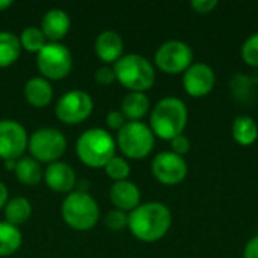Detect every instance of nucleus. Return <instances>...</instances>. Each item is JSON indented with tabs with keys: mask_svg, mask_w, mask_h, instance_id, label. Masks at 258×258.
<instances>
[{
	"mask_svg": "<svg viewBox=\"0 0 258 258\" xmlns=\"http://www.w3.org/2000/svg\"><path fill=\"white\" fill-rule=\"evenodd\" d=\"M172 225L169 207L159 201L139 204L128 215V230L141 242L153 243L163 239Z\"/></svg>",
	"mask_w": 258,
	"mask_h": 258,
	"instance_id": "f257e3e1",
	"label": "nucleus"
},
{
	"mask_svg": "<svg viewBox=\"0 0 258 258\" xmlns=\"http://www.w3.org/2000/svg\"><path fill=\"white\" fill-rule=\"evenodd\" d=\"M187 119L189 113L184 101L177 97H165L151 110L150 128L154 136L165 141H172L174 138L183 135Z\"/></svg>",
	"mask_w": 258,
	"mask_h": 258,
	"instance_id": "f03ea898",
	"label": "nucleus"
},
{
	"mask_svg": "<svg viewBox=\"0 0 258 258\" xmlns=\"http://www.w3.org/2000/svg\"><path fill=\"white\" fill-rule=\"evenodd\" d=\"M116 80L130 92H145L156 82L154 65L142 54H125L113 63Z\"/></svg>",
	"mask_w": 258,
	"mask_h": 258,
	"instance_id": "7ed1b4c3",
	"label": "nucleus"
},
{
	"mask_svg": "<svg viewBox=\"0 0 258 258\" xmlns=\"http://www.w3.org/2000/svg\"><path fill=\"white\" fill-rule=\"evenodd\" d=\"M116 142L104 128H89L82 133L76 144V153L82 163L91 168H104L115 157Z\"/></svg>",
	"mask_w": 258,
	"mask_h": 258,
	"instance_id": "20e7f679",
	"label": "nucleus"
},
{
	"mask_svg": "<svg viewBox=\"0 0 258 258\" xmlns=\"http://www.w3.org/2000/svg\"><path fill=\"white\" fill-rule=\"evenodd\" d=\"M60 212L65 224L77 231L92 230L100 218L98 204L86 190L68 194L62 203Z\"/></svg>",
	"mask_w": 258,
	"mask_h": 258,
	"instance_id": "39448f33",
	"label": "nucleus"
},
{
	"mask_svg": "<svg viewBox=\"0 0 258 258\" xmlns=\"http://www.w3.org/2000/svg\"><path fill=\"white\" fill-rule=\"evenodd\" d=\"M156 136L150 125L141 121H127L118 132L116 145L121 153L133 160L145 159L154 148Z\"/></svg>",
	"mask_w": 258,
	"mask_h": 258,
	"instance_id": "423d86ee",
	"label": "nucleus"
},
{
	"mask_svg": "<svg viewBox=\"0 0 258 258\" xmlns=\"http://www.w3.org/2000/svg\"><path fill=\"white\" fill-rule=\"evenodd\" d=\"M27 148L36 162L50 165V163L59 162L60 156L65 153L67 139L59 130L42 127V128L35 130L30 135Z\"/></svg>",
	"mask_w": 258,
	"mask_h": 258,
	"instance_id": "0eeeda50",
	"label": "nucleus"
},
{
	"mask_svg": "<svg viewBox=\"0 0 258 258\" xmlns=\"http://www.w3.org/2000/svg\"><path fill=\"white\" fill-rule=\"evenodd\" d=\"M36 67L44 79L60 80L73 68V54L60 42H47L36 54Z\"/></svg>",
	"mask_w": 258,
	"mask_h": 258,
	"instance_id": "6e6552de",
	"label": "nucleus"
},
{
	"mask_svg": "<svg viewBox=\"0 0 258 258\" xmlns=\"http://www.w3.org/2000/svg\"><path fill=\"white\" fill-rule=\"evenodd\" d=\"M192 60L194 51L190 45L178 39L163 42L154 54L156 67L171 76L184 73L192 65Z\"/></svg>",
	"mask_w": 258,
	"mask_h": 258,
	"instance_id": "1a4fd4ad",
	"label": "nucleus"
},
{
	"mask_svg": "<svg viewBox=\"0 0 258 258\" xmlns=\"http://www.w3.org/2000/svg\"><path fill=\"white\" fill-rule=\"evenodd\" d=\"M94 101L85 91L74 89L65 92L56 103L54 113L59 121L65 124H80L92 112Z\"/></svg>",
	"mask_w": 258,
	"mask_h": 258,
	"instance_id": "9d476101",
	"label": "nucleus"
},
{
	"mask_svg": "<svg viewBox=\"0 0 258 258\" xmlns=\"http://www.w3.org/2000/svg\"><path fill=\"white\" fill-rule=\"evenodd\" d=\"M151 172L159 183L165 186H177L187 177V163L184 157L172 151H163L153 159Z\"/></svg>",
	"mask_w": 258,
	"mask_h": 258,
	"instance_id": "9b49d317",
	"label": "nucleus"
},
{
	"mask_svg": "<svg viewBox=\"0 0 258 258\" xmlns=\"http://www.w3.org/2000/svg\"><path fill=\"white\" fill-rule=\"evenodd\" d=\"M29 144L26 128L14 119L0 121V159L18 160Z\"/></svg>",
	"mask_w": 258,
	"mask_h": 258,
	"instance_id": "f8f14e48",
	"label": "nucleus"
},
{
	"mask_svg": "<svg viewBox=\"0 0 258 258\" xmlns=\"http://www.w3.org/2000/svg\"><path fill=\"white\" fill-rule=\"evenodd\" d=\"M216 85V74L213 68L204 62L192 63L183 73V88L187 95L201 98L209 95Z\"/></svg>",
	"mask_w": 258,
	"mask_h": 258,
	"instance_id": "ddd939ff",
	"label": "nucleus"
},
{
	"mask_svg": "<svg viewBox=\"0 0 258 258\" xmlns=\"http://www.w3.org/2000/svg\"><path fill=\"white\" fill-rule=\"evenodd\" d=\"M44 181L54 192L70 194L76 186V172L65 162H54L45 168Z\"/></svg>",
	"mask_w": 258,
	"mask_h": 258,
	"instance_id": "4468645a",
	"label": "nucleus"
},
{
	"mask_svg": "<svg viewBox=\"0 0 258 258\" xmlns=\"http://www.w3.org/2000/svg\"><path fill=\"white\" fill-rule=\"evenodd\" d=\"M71 27V18L70 15L60 9V8H53L45 12L42 17L41 23V30L50 42H59L62 38L67 36Z\"/></svg>",
	"mask_w": 258,
	"mask_h": 258,
	"instance_id": "2eb2a0df",
	"label": "nucleus"
},
{
	"mask_svg": "<svg viewBox=\"0 0 258 258\" xmlns=\"http://www.w3.org/2000/svg\"><path fill=\"white\" fill-rule=\"evenodd\" d=\"M109 198L110 203L116 207V210L127 213L133 212L141 204V190L135 183L128 180L116 181L109 190Z\"/></svg>",
	"mask_w": 258,
	"mask_h": 258,
	"instance_id": "dca6fc26",
	"label": "nucleus"
},
{
	"mask_svg": "<svg viewBox=\"0 0 258 258\" xmlns=\"http://www.w3.org/2000/svg\"><path fill=\"white\" fill-rule=\"evenodd\" d=\"M122 38L115 30H104L97 36L95 53L104 63H115L119 57H122Z\"/></svg>",
	"mask_w": 258,
	"mask_h": 258,
	"instance_id": "f3484780",
	"label": "nucleus"
},
{
	"mask_svg": "<svg viewBox=\"0 0 258 258\" xmlns=\"http://www.w3.org/2000/svg\"><path fill=\"white\" fill-rule=\"evenodd\" d=\"M24 97L33 107H45L53 98V88L44 77H33L24 85Z\"/></svg>",
	"mask_w": 258,
	"mask_h": 258,
	"instance_id": "a211bd4d",
	"label": "nucleus"
},
{
	"mask_svg": "<svg viewBox=\"0 0 258 258\" xmlns=\"http://www.w3.org/2000/svg\"><path fill=\"white\" fill-rule=\"evenodd\" d=\"M233 139L242 147H251L258 139V125L254 118L248 115H240L234 118L231 125Z\"/></svg>",
	"mask_w": 258,
	"mask_h": 258,
	"instance_id": "6ab92c4d",
	"label": "nucleus"
},
{
	"mask_svg": "<svg viewBox=\"0 0 258 258\" xmlns=\"http://www.w3.org/2000/svg\"><path fill=\"white\" fill-rule=\"evenodd\" d=\"M150 110V100L145 92H128L121 103V112L128 121H141Z\"/></svg>",
	"mask_w": 258,
	"mask_h": 258,
	"instance_id": "aec40b11",
	"label": "nucleus"
},
{
	"mask_svg": "<svg viewBox=\"0 0 258 258\" xmlns=\"http://www.w3.org/2000/svg\"><path fill=\"white\" fill-rule=\"evenodd\" d=\"M15 177L21 184L35 186L44 178V171L33 157H20L15 165Z\"/></svg>",
	"mask_w": 258,
	"mask_h": 258,
	"instance_id": "412c9836",
	"label": "nucleus"
},
{
	"mask_svg": "<svg viewBox=\"0 0 258 258\" xmlns=\"http://www.w3.org/2000/svg\"><path fill=\"white\" fill-rule=\"evenodd\" d=\"M23 243V234L18 227L3 221L0 222V257L15 254Z\"/></svg>",
	"mask_w": 258,
	"mask_h": 258,
	"instance_id": "4be33fe9",
	"label": "nucleus"
},
{
	"mask_svg": "<svg viewBox=\"0 0 258 258\" xmlns=\"http://www.w3.org/2000/svg\"><path fill=\"white\" fill-rule=\"evenodd\" d=\"M20 38L12 32H0V68H6L17 62L21 54Z\"/></svg>",
	"mask_w": 258,
	"mask_h": 258,
	"instance_id": "5701e85b",
	"label": "nucleus"
},
{
	"mask_svg": "<svg viewBox=\"0 0 258 258\" xmlns=\"http://www.w3.org/2000/svg\"><path fill=\"white\" fill-rule=\"evenodd\" d=\"M30 215H32V206H30L29 200H26L23 197H15V198L9 200L5 206L6 222L12 224L15 227L27 222Z\"/></svg>",
	"mask_w": 258,
	"mask_h": 258,
	"instance_id": "b1692460",
	"label": "nucleus"
},
{
	"mask_svg": "<svg viewBox=\"0 0 258 258\" xmlns=\"http://www.w3.org/2000/svg\"><path fill=\"white\" fill-rule=\"evenodd\" d=\"M20 38V44H21V48L27 50L29 53H39L41 48L47 44V39L42 33L41 29L38 27H26L21 35L18 36Z\"/></svg>",
	"mask_w": 258,
	"mask_h": 258,
	"instance_id": "393cba45",
	"label": "nucleus"
},
{
	"mask_svg": "<svg viewBox=\"0 0 258 258\" xmlns=\"http://www.w3.org/2000/svg\"><path fill=\"white\" fill-rule=\"evenodd\" d=\"M104 172H106L107 177L112 178L115 183H116V181H124V180H127L128 175H130V165H128V162H127L125 159L115 156V157H112V159L109 160V163L104 166Z\"/></svg>",
	"mask_w": 258,
	"mask_h": 258,
	"instance_id": "a878e982",
	"label": "nucleus"
},
{
	"mask_svg": "<svg viewBox=\"0 0 258 258\" xmlns=\"http://www.w3.org/2000/svg\"><path fill=\"white\" fill-rule=\"evenodd\" d=\"M243 62L251 67V68H258V33L251 35L242 45L240 50Z\"/></svg>",
	"mask_w": 258,
	"mask_h": 258,
	"instance_id": "bb28decb",
	"label": "nucleus"
},
{
	"mask_svg": "<svg viewBox=\"0 0 258 258\" xmlns=\"http://www.w3.org/2000/svg\"><path fill=\"white\" fill-rule=\"evenodd\" d=\"M104 224L112 231H121L124 228H128V215L121 210H112L106 215Z\"/></svg>",
	"mask_w": 258,
	"mask_h": 258,
	"instance_id": "cd10ccee",
	"label": "nucleus"
},
{
	"mask_svg": "<svg viewBox=\"0 0 258 258\" xmlns=\"http://www.w3.org/2000/svg\"><path fill=\"white\" fill-rule=\"evenodd\" d=\"M127 119L125 116L122 115L121 110H110L106 116V125L110 128V130H116L119 132L124 125H125Z\"/></svg>",
	"mask_w": 258,
	"mask_h": 258,
	"instance_id": "c85d7f7f",
	"label": "nucleus"
},
{
	"mask_svg": "<svg viewBox=\"0 0 258 258\" xmlns=\"http://www.w3.org/2000/svg\"><path fill=\"white\" fill-rule=\"evenodd\" d=\"M171 151L183 157L184 154H187L190 151V141L184 135H180V136L174 138L171 141Z\"/></svg>",
	"mask_w": 258,
	"mask_h": 258,
	"instance_id": "c756f323",
	"label": "nucleus"
},
{
	"mask_svg": "<svg viewBox=\"0 0 258 258\" xmlns=\"http://www.w3.org/2000/svg\"><path fill=\"white\" fill-rule=\"evenodd\" d=\"M218 5H219L218 0H194L190 3L192 9L197 14H201V15H207V14L213 12L218 8Z\"/></svg>",
	"mask_w": 258,
	"mask_h": 258,
	"instance_id": "7c9ffc66",
	"label": "nucleus"
},
{
	"mask_svg": "<svg viewBox=\"0 0 258 258\" xmlns=\"http://www.w3.org/2000/svg\"><path fill=\"white\" fill-rule=\"evenodd\" d=\"M95 80L103 85V86H109L112 85L116 77H115V71H113V67H101L95 71Z\"/></svg>",
	"mask_w": 258,
	"mask_h": 258,
	"instance_id": "2f4dec72",
	"label": "nucleus"
},
{
	"mask_svg": "<svg viewBox=\"0 0 258 258\" xmlns=\"http://www.w3.org/2000/svg\"><path fill=\"white\" fill-rule=\"evenodd\" d=\"M243 258H258V234L246 242L243 248Z\"/></svg>",
	"mask_w": 258,
	"mask_h": 258,
	"instance_id": "473e14b6",
	"label": "nucleus"
},
{
	"mask_svg": "<svg viewBox=\"0 0 258 258\" xmlns=\"http://www.w3.org/2000/svg\"><path fill=\"white\" fill-rule=\"evenodd\" d=\"M8 201H9L8 200V187L0 181V210L5 209V206H6Z\"/></svg>",
	"mask_w": 258,
	"mask_h": 258,
	"instance_id": "72a5a7b5",
	"label": "nucleus"
},
{
	"mask_svg": "<svg viewBox=\"0 0 258 258\" xmlns=\"http://www.w3.org/2000/svg\"><path fill=\"white\" fill-rule=\"evenodd\" d=\"M5 162V166L8 171H14L15 169V165H17V160H3Z\"/></svg>",
	"mask_w": 258,
	"mask_h": 258,
	"instance_id": "f704fd0d",
	"label": "nucleus"
},
{
	"mask_svg": "<svg viewBox=\"0 0 258 258\" xmlns=\"http://www.w3.org/2000/svg\"><path fill=\"white\" fill-rule=\"evenodd\" d=\"M9 6H12V2L11 0H0V12L8 9Z\"/></svg>",
	"mask_w": 258,
	"mask_h": 258,
	"instance_id": "c9c22d12",
	"label": "nucleus"
}]
</instances>
